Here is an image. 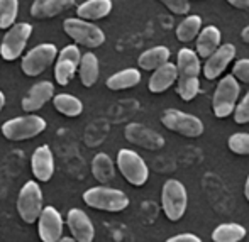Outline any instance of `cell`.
Wrapping results in <instances>:
<instances>
[{"instance_id":"cell-1","label":"cell","mask_w":249,"mask_h":242,"mask_svg":"<svg viewBox=\"0 0 249 242\" xmlns=\"http://www.w3.org/2000/svg\"><path fill=\"white\" fill-rule=\"evenodd\" d=\"M178 95L185 102H190L197 97L200 90L198 73H200V61L198 56L192 49L183 48L178 52Z\"/></svg>"},{"instance_id":"cell-2","label":"cell","mask_w":249,"mask_h":242,"mask_svg":"<svg viewBox=\"0 0 249 242\" xmlns=\"http://www.w3.org/2000/svg\"><path fill=\"white\" fill-rule=\"evenodd\" d=\"M83 202L92 208L105 212H122L129 205V198L124 191L107 187H95L87 190L83 193Z\"/></svg>"},{"instance_id":"cell-3","label":"cell","mask_w":249,"mask_h":242,"mask_svg":"<svg viewBox=\"0 0 249 242\" xmlns=\"http://www.w3.org/2000/svg\"><path fill=\"white\" fill-rule=\"evenodd\" d=\"M46 129V121L39 115H26L7 121L2 125V134L9 141H26L36 138Z\"/></svg>"},{"instance_id":"cell-4","label":"cell","mask_w":249,"mask_h":242,"mask_svg":"<svg viewBox=\"0 0 249 242\" xmlns=\"http://www.w3.org/2000/svg\"><path fill=\"white\" fill-rule=\"evenodd\" d=\"M161 203H163V210L168 219L173 220V222L180 220L185 215V210H187V203H188L185 185L178 180H168L163 185Z\"/></svg>"},{"instance_id":"cell-5","label":"cell","mask_w":249,"mask_h":242,"mask_svg":"<svg viewBox=\"0 0 249 242\" xmlns=\"http://www.w3.org/2000/svg\"><path fill=\"white\" fill-rule=\"evenodd\" d=\"M161 124L177 134L185 136V138H198L203 132V124L198 117L177 110V108L164 110L161 115Z\"/></svg>"},{"instance_id":"cell-6","label":"cell","mask_w":249,"mask_h":242,"mask_svg":"<svg viewBox=\"0 0 249 242\" xmlns=\"http://www.w3.org/2000/svg\"><path fill=\"white\" fill-rule=\"evenodd\" d=\"M237 97H239V83L236 82L234 75L224 76L219 82V85H217L215 93H213L212 98L213 114L219 119L229 117L234 112Z\"/></svg>"},{"instance_id":"cell-7","label":"cell","mask_w":249,"mask_h":242,"mask_svg":"<svg viewBox=\"0 0 249 242\" xmlns=\"http://www.w3.org/2000/svg\"><path fill=\"white\" fill-rule=\"evenodd\" d=\"M65 33L76 41L78 44L87 48H99L105 43V34L95 24H90L82 19H66L63 24Z\"/></svg>"},{"instance_id":"cell-8","label":"cell","mask_w":249,"mask_h":242,"mask_svg":"<svg viewBox=\"0 0 249 242\" xmlns=\"http://www.w3.org/2000/svg\"><path fill=\"white\" fill-rule=\"evenodd\" d=\"M17 210L26 224H34L43 213V193L36 181H27L19 191Z\"/></svg>"},{"instance_id":"cell-9","label":"cell","mask_w":249,"mask_h":242,"mask_svg":"<svg viewBox=\"0 0 249 242\" xmlns=\"http://www.w3.org/2000/svg\"><path fill=\"white\" fill-rule=\"evenodd\" d=\"M117 166L124 178L134 187H142L148 181L149 170L144 159L131 149H121L117 154Z\"/></svg>"},{"instance_id":"cell-10","label":"cell","mask_w":249,"mask_h":242,"mask_svg":"<svg viewBox=\"0 0 249 242\" xmlns=\"http://www.w3.org/2000/svg\"><path fill=\"white\" fill-rule=\"evenodd\" d=\"M31 33H33V26L27 22H20L10 27L9 33L3 36L2 44H0V56L5 61H14L19 58L26 48L27 41H29Z\"/></svg>"},{"instance_id":"cell-11","label":"cell","mask_w":249,"mask_h":242,"mask_svg":"<svg viewBox=\"0 0 249 242\" xmlns=\"http://www.w3.org/2000/svg\"><path fill=\"white\" fill-rule=\"evenodd\" d=\"M56 54H58V49H56L54 44H50V43L39 44V46L31 49L22 58V65H20L24 75H27V76L41 75V73L54 61Z\"/></svg>"},{"instance_id":"cell-12","label":"cell","mask_w":249,"mask_h":242,"mask_svg":"<svg viewBox=\"0 0 249 242\" xmlns=\"http://www.w3.org/2000/svg\"><path fill=\"white\" fill-rule=\"evenodd\" d=\"M82 63V54H80V49L75 44H70L63 51H59L58 63H56L54 68V78L59 85H68L71 82L73 75L78 69V65Z\"/></svg>"},{"instance_id":"cell-13","label":"cell","mask_w":249,"mask_h":242,"mask_svg":"<svg viewBox=\"0 0 249 242\" xmlns=\"http://www.w3.org/2000/svg\"><path fill=\"white\" fill-rule=\"evenodd\" d=\"M37 232H39V237L43 242H58L63 239V219L54 207L43 208Z\"/></svg>"},{"instance_id":"cell-14","label":"cell","mask_w":249,"mask_h":242,"mask_svg":"<svg viewBox=\"0 0 249 242\" xmlns=\"http://www.w3.org/2000/svg\"><path fill=\"white\" fill-rule=\"evenodd\" d=\"M124 136L129 142L144 149H161L164 146L163 136L142 124H129L124 131Z\"/></svg>"},{"instance_id":"cell-15","label":"cell","mask_w":249,"mask_h":242,"mask_svg":"<svg viewBox=\"0 0 249 242\" xmlns=\"http://www.w3.org/2000/svg\"><path fill=\"white\" fill-rule=\"evenodd\" d=\"M66 222L71 230V236L76 242H92L95 237V229H93L92 220L89 219L83 210L71 208L66 217Z\"/></svg>"},{"instance_id":"cell-16","label":"cell","mask_w":249,"mask_h":242,"mask_svg":"<svg viewBox=\"0 0 249 242\" xmlns=\"http://www.w3.org/2000/svg\"><path fill=\"white\" fill-rule=\"evenodd\" d=\"M236 56V46L234 44H222L209 59H207L205 66H203V75L209 80H215L220 76V73L227 68L231 61Z\"/></svg>"},{"instance_id":"cell-17","label":"cell","mask_w":249,"mask_h":242,"mask_svg":"<svg viewBox=\"0 0 249 242\" xmlns=\"http://www.w3.org/2000/svg\"><path fill=\"white\" fill-rule=\"evenodd\" d=\"M54 93V86L51 82H39L33 85L27 92V95L22 98V108L26 112H36L43 107L44 104L51 100Z\"/></svg>"},{"instance_id":"cell-18","label":"cell","mask_w":249,"mask_h":242,"mask_svg":"<svg viewBox=\"0 0 249 242\" xmlns=\"http://www.w3.org/2000/svg\"><path fill=\"white\" fill-rule=\"evenodd\" d=\"M33 173L39 181H50L54 173V159L50 146H39L33 153Z\"/></svg>"},{"instance_id":"cell-19","label":"cell","mask_w":249,"mask_h":242,"mask_svg":"<svg viewBox=\"0 0 249 242\" xmlns=\"http://www.w3.org/2000/svg\"><path fill=\"white\" fill-rule=\"evenodd\" d=\"M178 80V68L177 65H171V63H166L164 66L158 68L156 71L153 73V76L149 78V92L153 93H163L166 88H170L175 82Z\"/></svg>"},{"instance_id":"cell-20","label":"cell","mask_w":249,"mask_h":242,"mask_svg":"<svg viewBox=\"0 0 249 242\" xmlns=\"http://www.w3.org/2000/svg\"><path fill=\"white\" fill-rule=\"evenodd\" d=\"M75 0H36L31 7V16L34 19H48L70 9Z\"/></svg>"},{"instance_id":"cell-21","label":"cell","mask_w":249,"mask_h":242,"mask_svg":"<svg viewBox=\"0 0 249 242\" xmlns=\"http://www.w3.org/2000/svg\"><path fill=\"white\" fill-rule=\"evenodd\" d=\"M219 44H220V31L215 26H207L198 34V39H197L198 56L203 59H209L219 49Z\"/></svg>"},{"instance_id":"cell-22","label":"cell","mask_w":249,"mask_h":242,"mask_svg":"<svg viewBox=\"0 0 249 242\" xmlns=\"http://www.w3.org/2000/svg\"><path fill=\"white\" fill-rule=\"evenodd\" d=\"M170 49L164 48V46H156V48H151L148 51H144L138 59V65L139 68L146 69V71H156L158 68L164 66L166 63H170Z\"/></svg>"},{"instance_id":"cell-23","label":"cell","mask_w":249,"mask_h":242,"mask_svg":"<svg viewBox=\"0 0 249 242\" xmlns=\"http://www.w3.org/2000/svg\"><path fill=\"white\" fill-rule=\"evenodd\" d=\"M110 10H112L110 0H87L82 5H78L76 14H78V19L82 20H97L108 16Z\"/></svg>"},{"instance_id":"cell-24","label":"cell","mask_w":249,"mask_h":242,"mask_svg":"<svg viewBox=\"0 0 249 242\" xmlns=\"http://www.w3.org/2000/svg\"><path fill=\"white\" fill-rule=\"evenodd\" d=\"M141 82V73L136 68H127L122 69V71L112 75L110 78L107 80V86L110 90H125V88H132L138 83Z\"/></svg>"},{"instance_id":"cell-25","label":"cell","mask_w":249,"mask_h":242,"mask_svg":"<svg viewBox=\"0 0 249 242\" xmlns=\"http://www.w3.org/2000/svg\"><path fill=\"white\" fill-rule=\"evenodd\" d=\"M246 237V229L241 224H220L212 232L213 242H239Z\"/></svg>"},{"instance_id":"cell-26","label":"cell","mask_w":249,"mask_h":242,"mask_svg":"<svg viewBox=\"0 0 249 242\" xmlns=\"http://www.w3.org/2000/svg\"><path fill=\"white\" fill-rule=\"evenodd\" d=\"M80 80L85 86H92L99 80V59L93 52H87L82 56L80 63Z\"/></svg>"},{"instance_id":"cell-27","label":"cell","mask_w":249,"mask_h":242,"mask_svg":"<svg viewBox=\"0 0 249 242\" xmlns=\"http://www.w3.org/2000/svg\"><path fill=\"white\" fill-rule=\"evenodd\" d=\"M92 171H93L95 180L100 181V183H108V181H112L115 176L114 163H112V159L108 157V154H105V153H99L93 157Z\"/></svg>"},{"instance_id":"cell-28","label":"cell","mask_w":249,"mask_h":242,"mask_svg":"<svg viewBox=\"0 0 249 242\" xmlns=\"http://www.w3.org/2000/svg\"><path fill=\"white\" fill-rule=\"evenodd\" d=\"M53 105L56 107V110L59 114L66 115V117H78L83 110V104L73 95H66V93H61V95H56L54 100H53Z\"/></svg>"},{"instance_id":"cell-29","label":"cell","mask_w":249,"mask_h":242,"mask_svg":"<svg viewBox=\"0 0 249 242\" xmlns=\"http://www.w3.org/2000/svg\"><path fill=\"white\" fill-rule=\"evenodd\" d=\"M202 19L198 16H188L180 26L177 27V37L181 43H190L194 41V37L198 36V33H202Z\"/></svg>"},{"instance_id":"cell-30","label":"cell","mask_w":249,"mask_h":242,"mask_svg":"<svg viewBox=\"0 0 249 242\" xmlns=\"http://www.w3.org/2000/svg\"><path fill=\"white\" fill-rule=\"evenodd\" d=\"M19 0H0V29L14 27V20L17 17Z\"/></svg>"},{"instance_id":"cell-31","label":"cell","mask_w":249,"mask_h":242,"mask_svg":"<svg viewBox=\"0 0 249 242\" xmlns=\"http://www.w3.org/2000/svg\"><path fill=\"white\" fill-rule=\"evenodd\" d=\"M229 149L236 154H249V134L246 132H239V134H232L229 138Z\"/></svg>"},{"instance_id":"cell-32","label":"cell","mask_w":249,"mask_h":242,"mask_svg":"<svg viewBox=\"0 0 249 242\" xmlns=\"http://www.w3.org/2000/svg\"><path fill=\"white\" fill-rule=\"evenodd\" d=\"M234 119H236L237 124H248L249 122V92L246 93V97L241 100V104L236 107Z\"/></svg>"},{"instance_id":"cell-33","label":"cell","mask_w":249,"mask_h":242,"mask_svg":"<svg viewBox=\"0 0 249 242\" xmlns=\"http://www.w3.org/2000/svg\"><path fill=\"white\" fill-rule=\"evenodd\" d=\"M160 2L164 3L171 12L178 14V16H185V14H188V10H190L188 0H160Z\"/></svg>"},{"instance_id":"cell-34","label":"cell","mask_w":249,"mask_h":242,"mask_svg":"<svg viewBox=\"0 0 249 242\" xmlns=\"http://www.w3.org/2000/svg\"><path fill=\"white\" fill-rule=\"evenodd\" d=\"M232 75H234V78H239L241 82L249 83V59H239V61L234 65Z\"/></svg>"},{"instance_id":"cell-35","label":"cell","mask_w":249,"mask_h":242,"mask_svg":"<svg viewBox=\"0 0 249 242\" xmlns=\"http://www.w3.org/2000/svg\"><path fill=\"white\" fill-rule=\"evenodd\" d=\"M166 242H202L198 236H195V234H178V236L175 237H170Z\"/></svg>"},{"instance_id":"cell-36","label":"cell","mask_w":249,"mask_h":242,"mask_svg":"<svg viewBox=\"0 0 249 242\" xmlns=\"http://www.w3.org/2000/svg\"><path fill=\"white\" fill-rule=\"evenodd\" d=\"M231 5H234L236 9H241V10H246L249 12V0H227Z\"/></svg>"},{"instance_id":"cell-37","label":"cell","mask_w":249,"mask_h":242,"mask_svg":"<svg viewBox=\"0 0 249 242\" xmlns=\"http://www.w3.org/2000/svg\"><path fill=\"white\" fill-rule=\"evenodd\" d=\"M241 37H243L244 43H249V26L243 29V33H241Z\"/></svg>"},{"instance_id":"cell-38","label":"cell","mask_w":249,"mask_h":242,"mask_svg":"<svg viewBox=\"0 0 249 242\" xmlns=\"http://www.w3.org/2000/svg\"><path fill=\"white\" fill-rule=\"evenodd\" d=\"M244 195H246V198H248V202H249V176H248V180H246V187H244Z\"/></svg>"},{"instance_id":"cell-39","label":"cell","mask_w":249,"mask_h":242,"mask_svg":"<svg viewBox=\"0 0 249 242\" xmlns=\"http://www.w3.org/2000/svg\"><path fill=\"white\" fill-rule=\"evenodd\" d=\"M3 104H5V97H3V93L0 92V110L3 108Z\"/></svg>"},{"instance_id":"cell-40","label":"cell","mask_w":249,"mask_h":242,"mask_svg":"<svg viewBox=\"0 0 249 242\" xmlns=\"http://www.w3.org/2000/svg\"><path fill=\"white\" fill-rule=\"evenodd\" d=\"M58 242H76V241L73 239V237H63V239L58 241Z\"/></svg>"}]
</instances>
